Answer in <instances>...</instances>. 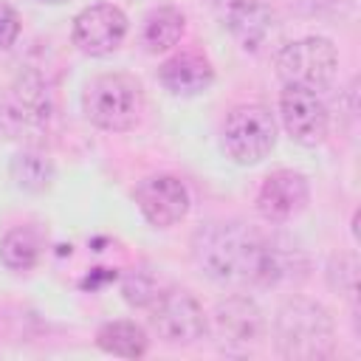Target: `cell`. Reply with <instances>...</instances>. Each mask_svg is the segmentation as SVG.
<instances>
[{
	"label": "cell",
	"mask_w": 361,
	"mask_h": 361,
	"mask_svg": "<svg viewBox=\"0 0 361 361\" xmlns=\"http://www.w3.org/2000/svg\"><path fill=\"white\" fill-rule=\"evenodd\" d=\"M192 257L206 276L223 285H274L282 274L271 243L243 223H209L192 237Z\"/></svg>",
	"instance_id": "6da1fadb"
},
{
	"label": "cell",
	"mask_w": 361,
	"mask_h": 361,
	"mask_svg": "<svg viewBox=\"0 0 361 361\" xmlns=\"http://www.w3.org/2000/svg\"><path fill=\"white\" fill-rule=\"evenodd\" d=\"M276 350L293 361H319L333 353V319L310 299H290L276 316Z\"/></svg>",
	"instance_id": "7a4b0ae2"
},
{
	"label": "cell",
	"mask_w": 361,
	"mask_h": 361,
	"mask_svg": "<svg viewBox=\"0 0 361 361\" xmlns=\"http://www.w3.org/2000/svg\"><path fill=\"white\" fill-rule=\"evenodd\" d=\"M144 96L141 85L124 73H102L93 76L82 90V110L90 124L99 130H130L141 118Z\"/></svg>",
	"instance_id": "3957f363"
},
{
	"label": "cell",
	"mask_w": 361,
	"mask_h": 361,
	"mask_svg": "<svg viewBox=\"0 0 361 361\" xmlns=\"http://www.w3.org/2000/svg\"><path fill=\"white\" fill-rule=\"evenodd\" d=\"M338 54L330 39L324 37H305L288 42L276 54V76L285 85L305 87V90H324L336 79Z\"/></svg>",
	"instance_id": "277c9868"
},
{
	"label": "cell",
	"mask_w": 361,
	"mask_h": 361,
	"mask_svg": "<svg viewBox=\"0 0 361 361\" xmlns=\"http://www.w3.org/2000/svg\"><path fill=\"white\" fill-rule=\"evenodd\" d=\"M276 144V121L265 104H240L223 124V149L234 164L251 166L268 158Z\"/></svg>",
	"instance_id": "5b68a950"
},
{
	"label": "cell",
	"mask_w": 361,
	"mask_h": 361,
	"mask_svg": "<svg viewBox=\"0 0 361 361\" xmlns=\"http://www.w3.org/2000/svg\"><path fill=\"white\" fill-rule=\"evenodd\" d=\"M51 118V96L39 73H20L6 90H0V133L6 138H23L42 130Z\"/></svg>",
	"instance_id": "8992f818"
},
{
	"label": "cell",
	"mask_w": 361,
	"mask_h": 361,
	"mask_svg": "<svg viewBox=\"0 0 361 361\" xmlns=\"http://www.w3.org/2000/svg\"><path fill=\"white\" fill-rule=\"evenodd\" d=\"M149 322L166 344H192L206 333V316L189 290L169 288L149 302Z\"/></svg>",
	"instance_id": "52a82bcc"
},
{
	"label": "cell",
	"mask_w": 361,
	"mask_h": 361,
	"mask_svg": "<svg viewBox=\"0 0 361 361\" xmlns=\"http://www.w3.org/2000/svg\"><path fill=\"white\" fill-rule=\"evenodd\" d=\"M262 327V310L248 296H228L214 307L212 324H206L223 353H248L254 344H259Z\"/></svg>",
	"instance_id": "ba28073f"
},
{
	"label": "cell",
	"mask_w": 361,
	"mask_h": 361,
	"mask_svg": "<svg viewBox=\"0 0 361 361\" xmlns=\"http://www.w3.org/2000/svg\"><path fill=\"white\" fill-rule=\"evenodd\" d=\"M127 37V17L118 6L96 3L73 17V45L87 56L113 54Z\"/></svg>",
	"instance_id": "9c48e42d"
},
{
	"label": "cell",
	"mask_w": 361,
	"mask_h": 361,
	"mask_svg": "<svg viewBox=\"0 0 361 361\" xmlns=\"http://www.w3.org/2000/svg\"><path fill=\"white\" fill-rule=\"evenodd\" d=\"M135 203H138L141 214L147 217V223H152L155 228H169L186 217L189 189L183 186L180 178L158 172V175L144 178L135 186Z\"/></svg>",
	"instance_id": "30bf717a"
},
{
	"label": "cell",
	"mask_w": 361,
	"mask_h": 361,
	"mask_svg": "<svg viewBox=\"0 0 361 361\" xmlns=\"http://www.w3.org/2000/svg\"><path fill=\"white\" fill-rule=\"evenodd\" d=\"M217 14L245 51H262L276 37V14L265 0H217Z\"/></svg>",
	"instance_id": "8fae6325"
},
{
	"label": "cell",
	"mask_w": 361,
	"mask_h": 361,
	"mask_svg": "<svg viewBox=\"0 0 361 361\" xmlns=\"http://www.w3.org/2000/svg\"><path fill=\"white\" fill-rule=\"evenodd\" d=\"M279 113L288 135L302 147H316L327 135V107L313 90L285 85L279 96Z\"/></svg>",
	"instance_id": "7c38bea8"
},
{
	"label": "cell",
	"mask_w": 361,
	"mask_h": 361,
	"mask_svg": "<svg viewBox=\"0 0 361 361\" xmlns=\"http://www.w3.org/2000/svg\"><path fill=\"white\" fill-rule=\"evenodd\" d=\"M310 200L307 178L296 169H276L271 172L257 195V212L268 223H285L296 217Z\"/></svg>",
	"instance_id": "4fadbf2b"
},
{
	"label": "cell",
	"mask_w": 361,
	"mask_h": 361,
	"mask_svg": "<svg viewBox=\"0 0 361 361\" xmlns=\"http://www.w3.org/2000/svg\"><path fill=\"white\" fill-rule=\"evenodd\" d=\"M158 82L172 96H197L214 82V68L203 54L180 51L158 68Z\"/></svg>",
	"instance_id": "5bb4252c"
},
{
	"label": "cell",
	"mask_w": 361,
	"mask_h": 361,
	"mask_svg": "<svg viewBox=\"0 0 361 361\" xmlns=\"http://www.w3.org/2000/svg\"><path fill=\"white\" fill-rule=\"evenodd\" d=\"M183 14L175 6H158L144 17V28H141V42L149 54H161L169 51L172 45H178V39L183 37Z\"/></svg>",
	"instance_id": "9a60e30c"
},
{
	"label": "cell",
	"mask_w": 361,
	"mask_h": 361,
	"mask_svg": "<svg viewBox=\"0 0 361 361\" xmlns=\"http://www.w3.org/2000/svg\"><path fill=\"white\" fill-rule=\"evenodd\" d=\"M96 344L110 353V355H121V358H141L149 347V338L144 333L141 324L118 319V322H107L99 327L96 333Z\"/></svg>",
	"instance_id": "2e32d148"
},
{
	"label": "cell",
	"mask_w": 361,
	"mask_h": 361,
	"mask_svg": "<svg viewBox=\"0 0 361 361\" xmlns=\"http://www.w3.org/2000/svg\"><path fill=\"white\" fill-rule=\"evenodd\" d=\"M8 172H11L14 186L23 189V192H31V195H39V192H45L54 183V164H51V158L45 152H39V149H31V147L11 158Z\"/></svg>",
	"instance_id": "e0dca14e"
},
{
	"label": "cell",
	"mask_w": 361,
	"mask_h": 361,
	"mask_svg": "<svg viewBox=\"0 0 361 361\" xmlns=\"http://www.w3.org/2000/svg\"><path fill=\"white\" fill-rule=\"evenodd\" d=\"M39 251H42L39 234L28 226H17L0 240V262L8 271H31L39 259Z\"/></svg>",
	"instance_id": "ac0fdd59"
},
{
	"label": "cell",
	"mask_w": 361,
	"mask_h": 361,
	"mask_svg": "<svg viewBox=\"0 0 361 361\" xmlns=\"http://www.w3.org/2000/svg\"><path fill=\"white\" fill-rule=\"evenodd\" d=\"M20 37V14L8 6L0 3V51H8Z\"/></svg>",
	"instance_id": "d6986e66"
},
{
	"label": "cell",
	"mask_w": 361,
	"mask_h": 361,
	"mask_svg": "<svg viewBox=\"0 0 361 361\" xmlns=\"http://www.w3.org/2000/svg\"><path fill=\"white\" fill-rule=\"evenodd\" d=\"M155 288H152V282H147V279H135V276H130L127 282H124V299L130 302V305H135V307H144V305H149L152 299H155Z\"/></svg>",
	"instance_id": "ffe728a7"
},
{
	"label": "cell",
	"mask_w": 361,
	"mask_h": 361,
	"mask_svg": "<svg viewBox=\"0 0 361 361\" xmlns=\"http://www.w3.org/2000/svg\"><path fill=\"white\" fill-rule=\"evenodd\" d=\"M288 6H290L293 11H299V14L313 17V14H324V11H330V8L336 6V0H288Z\"/></svg>",
	"instance_id": "44dd1931"
},
{
	"label": "cell",
	"mask_w": 361,
	"mask_h": 361,
	"mask_svg": "<svg viewBox=\"0 0 361 361\" xmlns=\"http://www.w3.org/2000/svg\"><path fill=\"white\" fill-rule=\"evenodd\" d=\"M39 3H51V6H59V3H68V0H39Z\"/></svg>",
	"instance_id": "7402d4cb"
}]
</instances>
